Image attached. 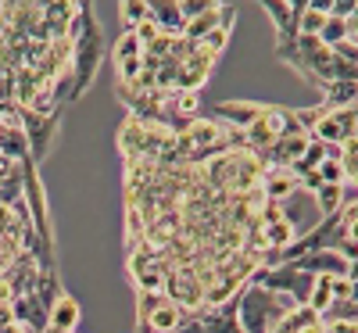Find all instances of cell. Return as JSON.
I'll use <instances>...</instances> for the list:
<instances>
[{
    "instance_id": "7a4b0ae2",
    "label": "cell",
    "mask_w": 358,
    "mask_h": 333,
    "mask_svg": "<svg viewBox=\"0 0 358 333\" xmlns=\"http://www.w3.org/2000/svg\"><path fill=\"white\" fill-rule=\"evenodd\" d=\"M355 126H358L355 104H351V108H326L322 118L315 122V129H312V140H319V143H326V147H341L344 140L355 136Z\"/></svg>"
},
{
    "instance_id": "9c48e42d",
    "label": "cell",
    "mask_w": 358,
    "mask_h": 333,
    "mask_svg": "<svg viewBox=\"0 0 358 333\" xmlns=\"http://www.w3.org/2000/svg\"><path fill=\"white\" fill-rule=\"evenodd\" d=\"M183 309L179 305H172L169 297H162L158 301V309H151V316H147L140 326H147V330H155V333H176L179 326H183Z\"/></svg>"
},
{
    "instance_id": "ffe728a7",
    "label": "cell",
    "mask_w": 358,
    "mask_h": 333,
    "mask_svg": "<svg viewBox=\"0 0 358 333\" xmlns=\"http://www.w3.org/2000/svg\"><path fill=\"white\" fill-rule=\"evenodd\" d=\"M208 8H212V0H183V4H179V11H183V22H190V18L204 15Z\"/></svg>"
},
{
    "instance_id": "44dd1931",
    "label": "cell",
    "mask_w": 358,
    "mask_h": 333,
    "mask_svg": "<svg viewBox=\"0 0 358 333\" xmlns=\"http://www.w3.org/2000/svg\"><path fill=\"white\" fill-rule=\"evenodd\" d=\"M165 294H140V309H136V319L143 323L147 316H151V309H158V301H162Z\"/></svg>"
},
{
    "instance_id": "5b68a950",
    "label": "cell",
    "mask_w": 358,
    "mask_h": 333,
    "mask_svg": "<svg viewBox=\"0 0 358 333\" xmlns=\"http://www.w3.org/2000/svg\"><path fill=\"white\" fill-rule=\"evenodd\" d=\"M215 62H219V57L204 54V50L197 47V54H190L187 62H179V69H176V90H197V94H201V86L212 79Z\"/></svg>"
},
{
    "instance_id": "52a82bcc",
    "label": "cell",
    "mask_w": 358,
    "mask_h": 333,
    "mask_svg": "<svg viewBox=\"0 0 358 333\" xmlns=\"http://www.w3.org/2000/svg\"><path fill=\"white\" fill-rule=\"evenodd\" d=\"M262 8L268 11V18H273V22H276V29H280V47H287V43L297 36V15H301V8H305V4H287V0H265Z\"/></svg>"
},
{
    "instance_id": "d6986e66",
    "label": "cell",
    "mask_w": 358,
    "mask_h": 333,
    "mask_svg": "<svg viewBox=\"0 0 358 333\" xmlns=\"http://www.w3.org/2000/svg\"><path fill=\"white\" fill-rule=\"evenodd\" d=\"M355 297V276H334V301H351Z\"/></svg>"
},
{
    "instance_id": "e0dca14e",
    "label": "cell",
    "mask_w": 358,
    "mask_h": 333,
    "mask_svg": "<svg viewBox=\"0 0 358 333\" xmlns=\"http://www.w3.org/2000/svg\"><path fill=\"white\" fill-rule=\"evenodd\" d=\"M315 179H319V183H344L341 158H322V162L315 165Z\"/></svg>"
},
{
    "instance_id": "7c38bea8",
    "label": "cell",
    "mask_w": 358,
    "mask_h": 333,
    "mask_svg": "<svg viewBox=\"0 0 358 333\" xmlns=\"http://www.w3.org/2000/svg\"><path fill=\"white\" fill-rule=\"evenodd\" d=\"M118 15H122V25H126V33H133V29L140 25V22H147V0H122L118 4Z\"/></svg>"
},
{
    "instance_id": "8992f818",
    "label": "cell",
    "mask_w": 358,
    "mask_h": 333,
    "mask_svg": "<svg viewBox=\"0 0 358 333\" xmlns=\"http://www.w3.org/2000/svg\"><path fill=\"white\" fill-rule=\"evenodd\" d=\"M79 319H83V309H79V301L69 297V294H57V301L47 309L50 333H76L79 330Z\"/></svg>"
},
{
    "instance_id": "30bf717a",
    "label": "cell",
    "mask_w": 358,
    "mask_h": 333,
    "mask_svg": "<svg viewBox=\"0 0 358 333\" xmlns=\"http://www.w3.org/2000/svg\"><path fill=\"white\" fill-rule=\"evenodd\" d=\"M312 194H315V204H319L322 215H334V211H341V208H344V201L358 197V194H355V187H348V183H319Z\"/></svg>"
},
{
    "instance_id": "3957f363",
    "label": "cell",
    "mask_w": 358,
    "mask_h": 333,
    "mask_svg": "<svg viewBox=\"0 0 358 333\" xmlns=\"http://www.w3.org/2000/svg\"><path fill=\"white\" fill-rule=\"evenodd\" d=\"M262 111H265V104H258V101H222L219 108H212L208 118H215L219 126H226L233 133H244Z\"/></svg>"
},
{
    "instance_id": "9a60e30c",
    "label": "cell",
    "mask_w": 358,
    "mask_h": 333,
    "mask_svg": "<svg viewBox=\"0 0 358 333\" xmlns=\"http://www.w3.org/2000/svg\"><path fill=\"white\" fill-rule=\"evenodd\" d=\"M111 57H115V62H129V57H143V47H140V40H136L133 33H122V36H118V43L111 47Z\"/></svg>"
},
{
    "instance_id": "ac0fdd59",
    "label": "cell",
    "mask_w": 358,
    "mask_h": 333,
    "mask_svg": "<svg viewBox=\"0 0 358 333\" xmlns=\"http://www.w3.org/2000/svg\"><path fill=\"white\" fill-rule=\"evenodd\" d=\"M133 36L140 40V47H151V43H155L158 36H165V33H162V29H158L151 18H147V22H140V25L133 29Z\"/></svg>"
},
{
    "instance_id": "4fadbf2b",
    "label": "cell",
    "mask_w": 358,
    "mask_h": 333,
    "mask_svg": "<svg viewBox=\"0 0 358 333\" xmlns=\"http://www.w3.org/2000/svg\"><path fill=\"white\" fill-rule=\"evenodd\" d=\"M322 22H326V15H319L312 4H305L301 15H297V36H319Z\"/></svg>"
},
{
    "instance_id": "2e32d148",
    "label": "cell",
    "mask_w": 358,
    "mask_h": 333,
    "mask_svg": "<svg viewBox=\"0 0 358 333\" xmlns=\"http://www.w3.org/2000/svg\"><path fill=\"white\" fill-rule=\"evenodd\" d=\"M355 316H358V305H355V297H351V301H334L319 323H355Z\"/></svg>"
},
{
    "instance_id": "8fae6325",
    "label": "cell",
    "mask_w": 358,
    "mask_h": 333,
    "mask_svg": "<svg viewBox=\"0 0 358 333\" xmlns=\"http://www.w3.org/2000/svg\"><path fill=\"white\" fill-rule=\"evenodd\" d=\"M322 104L326 108H351L355 104V83H326L322 86Z\"/></svg>"
},
{
    "instance_id": "6da1fadb",
    "label": "cell",
    "mask_w": 358,
    "mask_h": 333,
    "mask_svg": "<svg viewBox=\"0 0 358 333\" xmlns=\"http://www.w3.org/2000/svg\"><path fill=\"white\" fill-rule=\"evenodd\" d=\"M297 305L294 297L280 294V290H268L258 283H244L241 294H236V323H241L244 333H273V326L290 316Z\"/></svg>"
},
{
    "instance_id": "7402d4cb",
    "label": "cell",
    "mask_w": 358,
    "mask_h": 333,
    "mask_svg": "<svg viewBox=\"0 0 358 333\" xmlns=\"http://www.w3.org/2000/svg\"><path fill=\"white\" fill-rule=\"evenodd\" d=\"M76 333H79V330H76Z\"/></svg>"
},
{
    "instance_id": "5bb4252c",
    "label": "cell",
    "mask_w": 358,
    "mask_h": 333,
    "mask_svg": "<svg viewBox=\"0 0 358 333\" xmlns=\"http://www.w3.org/2000/svg\"><path fill=\"white\" fill-rule=\"evenodd\" d=\"M229 29L233 25H219V29H212L204 40H197V47L204 50V54H212V57H219L222 50H226V43H229Z\"/></svg>"
},
{
    "instance_id": "ba28073f",
    "label": "cell",
    "mask_w": 358,
    "mask_h": 333,
    "mask_svg": "<svg viewBox=\"0 0 358 333\" xmlns=\"http://www.w3.org/2000/svg\"><path fill=\"white\" fill-rule=\"evenodd\" d=\"M147 11H151L147 18H151L165 36H183L187 22H183V11H179V0H165V4L158 0V4H147Z\"/></svg>"
},
{
    "instance_id": "277c9868",
    "label": "cell",
    "mask_w": 358,
    "mask_h": 333,
    "mask_svg": "<svg viewBox=\"0 0 358 333\" xmlns=\"http://www.w3.org/2000/svg\"><path fill=\"white\" fill-rule=\"evenodd\" d=\"M258 187H262L265 201L287 204L294 194H301V179L294 176V169H273V165H265V172H262V179H258Z\"/></svg>"
}]
</instances>
